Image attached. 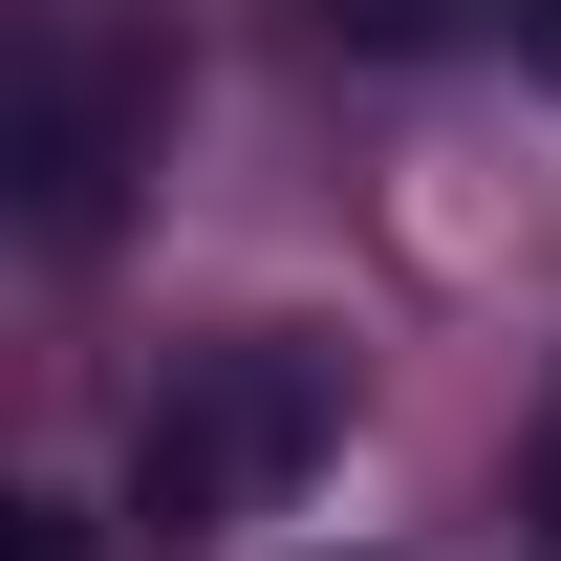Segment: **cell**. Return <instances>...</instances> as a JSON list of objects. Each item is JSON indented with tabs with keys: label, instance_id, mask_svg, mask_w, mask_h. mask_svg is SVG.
<instances>
[{
	"label": "cell",
	"instance_id": "cell-1",
	"mask_svg": "<svg viewBox=\"0 0 561 561\" xmlns=\"http://www.w3.org/2000/svg\"><path fill=\"white\" fill-rule=\"evenodd\" d=\"M324 432H346V367L302 346V324L173 346V389H151V432H130V518H151V540H216V518H260Z\"/></svg>",
	"mask_w": 561,
	"mask_h": 561
},
{
	"label": "cell",
	"instance_id": "cell-2",
	"mask_svg": "<svg viewBox=\"0 0 561 561\" xmlns=\"http://www.w3.org/2000/svg\"><path fill=\"white\" fill-rule=\"evenodd\" d=\"M346 22H367V44H432V22H454V0H346Z\"/></svg>",
	"mask_w": 561,
	"mask_h": 561
},
{
	"label": "cell",
	"instance_id": "cell-3",
	"mask_svg": "<svg viewBox=\"0 0 561 561\" xmlns=\"http://www.w3.org/2000/svg\"><path fill=\"white\" fill-rule=\"evenodd\" d=\"M0 561H87V540H66V518H22V540H0Z\"/></svg>",
	"mask_w": 561,
	"mask_h": 561
},
{
	"label": "cell",
	"instance_id": "cell-4",
	"mask_svg": "<svg viewBox=\"0 0 561 561\" xmlns=\"http://www.w3.org/2000/svg\"><path fill=\"white\" fill-rule=\"evenodd\" d=\"M518 44H540V87H561V0H518Z\"/></svg>",
	"mask_w": 561,
	"mask_h": 561
},
{
	"label": "cell",
	"instance_id": "cell-5",
	"mask_svg": "<svg viewBox=\"0 0 561 561\" xmlns=\"http://www.w3.org/2000/svg\"><path fill=\"white\" fill-rule=\"evenodd\" d=\"M540 518H561V454H540Z\"/></svg>",
	"mask_w": 561,
	"mask_h": 561
}]
</instances>
